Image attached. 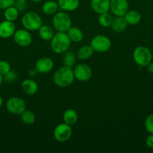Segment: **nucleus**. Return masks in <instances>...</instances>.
I'll use <instances>...</instances> for the list:
<instances>
[{
  "label": "nucleus",
  "mask_w": 153,
  "mask_h": 153,
  "mask_svg": "<svg viewBox=\"0 0 153 153\" xmlns=\"http://www.w3.org/2000/svg\"><path fill=\"white\" fill-rule=\"evenodd\" d=\"M15 31H16V26L14 22L5 19L0 22V37L6 39L13 37Z\"/></svg>",
  "instance_id": "ddd939ff"
},
{
  "label": "nucleus",
  "mask_w": 153,
  "mask_h": 153,
  "mask_svg": "<svg viewBox=\"0 0 153 153\" xmlns=\"http://www.w3.org/2000/svg\"><path fill=\"white\" fill-rule=\"evenodd\" d=\"M69 38L74 43H80L83 39V33L77 27L71 26L67 31Z\"/></svg>",
  "instance_id": "412c9836"
},
{
  "label": "nucleus",
  "mask_w": 153,
  "mask_h": 153,
  "mask_svg": "<svg viewBox=\"0 0 153 153\" xmlns=\"http://www.w3.org/2000/svg\"><path fill=\"white\" fill-rule=\"evenodd\" d=\"M93 53H94V50L92 46L90 45H85L80 48L77 54H76V57L78 59L81 60V61H86L91 58Z\"/></svg>",
  "instance_id": "4be33fe9"
},
{
  "label": "nucleus",
  "mask_w": 153,
  "mask_h": 153,
  "mask_svg": "<svg viewBox=\"0 0 153 153\" xmlns=\"http://www.w3.org/2000/svg\"><path fill=\"white\" fill-rule=\"evenodd\" d=\"M74 79V70L71 67L66 66H63L56 70L52 76V82L59 88H67L73 84Z\"/></svg>",
  "instance_id": "f257e3e1"
},
{
  "label": "nucleus",
  "mask_w": 153,
  "mask_h": 153,
  "mask_svg": "<svg viewBox=\"0 0 153 153\" xmlns=\"http://www.w3.org/2000/svg\"><path fill=\"white\" fill-rule=\"evenodd\" d=\"M16 79H17V75L12 70H10L6 74L3 75V79H4L8 83H14L16 80Z\"/></svg>",
  "instance_id": "c85d7f7f"
},
{
  "label": "nucleus",
  "mask_w": 153,
  "mask_h": 153,
  "mask_svg": "<svg viewBox=\"0 0 153 153\" xmlns=\"http://www.w3.org/2000/svg\"><path fill=\"white\" fill-rule=\"evenodd\" d=\"M126 22L128 25H135L141 21V14L135 10H128L124 16Z\"/></svg>",
  "instance_id": "a211bd4d"
},
{
  "label": "nucleus",
  "mask_w": 153,
  "mask_h": 153,
  "mask_svg": "<svg viewBox=\"0 0 153 153\" xmlns=\"http://www.w3.org/2000/svg\"><path fill=\"white\" fill-rule=\"evenodd\" d=\"M14 40L18 46L21 47H27L32 42V36L29 31L26 28L16 30L13 35Z\"/></svg>",
  "instance_id": "1a4fd4ad"
},
{
  "label": "nucleus",
  "mask_w": 153,
  "mask_h": 153,
  "mask_svg": "<svg viewBox=\"0 0 153 153\" xmlns=\"http://www.w3.org/2000/svg\"><path fill=\"white\" fill-rule=\"evenodd\" d=\"M91 7L95 13H106L110 10V0H91Z\"/></svg>",
  "instance_id": "4468645a"
},
{
  "label": "nucleus",
  "mask_w": 153,
  "mask_h": 153,
  "mask_svg": "<svg viewBox=\"0 0 153 153\" xmlns=\"http://www.w3.org/2000/svg\"><path fill=\"white\" fill-rule=\"evenodd\" d=\"M63 54L64 55L62 58V62L64 66L69 67H72L73 66H74L76 61V55H75L74 52H71V51H66Z\"/></svg>",
  "instance_id": "b1692460"
},
{
  "label": "nucleus",
  "mask_w": 153,
  "mask_h": 153,
  "mask_svg": "<svg viewBox=\"0 0 153 153\" xmlns=\"http://www.w3.org/2000/svg\"><path fill=\"white\" fill-rule=\"evenodd\" d=\"M129 10L128 0H110V10L116 16H124Z\"/></svg>",
  "instance_id": "9b49d317"
},
{
  "label": "nucleus",
  "mask_w": 153,
  "mask_h": 153,
  "mask_svg": "<svg viewBox=\"0 0 153 153\" xmlns=\"http://www.w3.org/2000/svg\"><path fill=\"white\" fill-rule=\"evenodd\" d=\"M71 44L67 32H57L50 40V48L56 54H63L68 50Z\"/></svg>",
  "instance_id": "f03ea898"
},
{
  "label": "nucleus",
  "mask_w": 153,
  "mask_h": 153,
  "mask_svg": "<svg viewBox=\"0 0 153 153\" xmlns=\"http://www.w3.org/2000/svg\"><path fill=\"white\" fill-rule=\"evenodd\" d=\"M112 20H113V18H112V15H111L110 13H108V12L100 13V14H99L98 18V23L100 24L101 26L105 27V28L111 26Z\"/></svg>",
  "instance_id": "bb28decb"
},
{
  "label": "nucleus",
  "mask_w": 153,
  "mask_h": 153,
  "mask_svg": "<svg viewBox=\"0 0 153 153\" xmlns=\"http://www.w3.org/2000/svg\"><path fill=\"white\" fill-rule=\"evenodd\" d=\"M73 70L75 79L79 82H87L92 76L91 67L86 64H77Z\"/></svg>",
  "instance_id": "9d476101"
},
{
  "label": "nucleus",
  "mask_w": 153,
  "mask_h": 153,
  "mask_svg": "<svg viewBox=\"0 0 153 153\" xmlns=\"http://www.w3.org/2000/svg\"><path fill=\"white\" fill-rule=\"evenodd\" d=\"M144 126L149 134H153V114H151L146 118Z\"/></svg>",
  "instance_id": "cd10ccee"
},
{
  "label": "nucleus",
  "mask_w": 153,
  "mask_h": 153,
  "mask_svg": "<svg viewBox=\"0 0 153 153\" xmlns=\"http://www.w3.org/2000/svg\"><path fill=\"white\" fill-rule=\"evenodd\" d=\"M35 69L38 73H47L52 71L54 67V62L50 58L44 57L38 60L35 63Z\"/></svg>",
  "instance_id": "f8f14e48"
},
{
  "label": "nucleus",
  "mask_w": 153,
  "mask_h": 153,
  "mask_svg": "<svg viewBox=\"0 0 153 153\" xmlns=\"http://www.w3.org/2000/svg\"><path fill=\"white\" fill-rule=\"evenodd\" d=\"M58 9V2L55 1L54 0H48L45 1L42 5V11L44 14L50 16L54 15Z\"/></svg>",
  "instance_id": "6ab92c4d"
},
{
  "label": "nucleus",
  "mask_w": 153,
  "mask_h": 153,
  "mask_svg": "<svg viewBox=\"0 0 153 153\" xmlns=\"http://www.w3.org/2000/svg\"><path fill=\"white\" fill-rule=\"evenodd\" d=\"M38 34L40 38L45 41H50L55 34L53 29L50 26L46 25H42L40 26V28L38 29Z\"/></svg>",
  "instance_id": "5701e85b"
},
{
  "label": "nucleus",
  "mask_w": 153,
  "mask_h": 153,
  "mask_svg": "<svg viewBox=\"0 0 153 153\" xmlns=\"http://www.w3.org/2000/svg\"><path fill=\"white\" fill-rule=\"evenodd\" d=\"M147 70H148V72L149 73H151V74H153V61H152L151 62L148 64V65L147 66Z\"/></svg>",
  "instance_id": "f704fd0d"
},
{
  "label": "nucleus",
  "mask_w": 153,
  "mask_h": 153,
  "mask_svg": "<svg viewBox=\"0 0 153 153\" xmlns=\"http://www.w3.org/2000/svg\"><path fill=\"white\" fill-rule=\"evenodd\" d=\"M133 59L139 67H146L152 61V53L146 46H137L133 52Z\"/></svg>",
  "instance_id": "39448f33"
},
{
  "label": "nucleus",
  "mask_w": 153,
  "mask_h": 153,
  "mask_svg": "<svg viewBox=\"0 0 153 153\" xmlns=\"http://www.w3.org/2000/svg\"><path fill=\"white\" fill-rule=\"evenodd\" d=\"M72 135L71 126L63 123L58 124L54 128L53 137L56 141L59 143H64L68 141Z\"/></svg>",
  "instance_id": "0eeeda50"
},
{
  "label": "nucleus",
  "mask_w": 153,
  "mask_h": 153,
  "mask_svg": "<svg viewBox=\"0 0 153 153\" xmlns=\"http://www.w3.org/2000/svg\"><path fill=\"white\" fill-rule=\"evenodd\" d=\"M14 0H0V9L4 10L10 6L14 5Z\"/></svg>",
  "instance_id": "2f4dec72"
},
{
  "label": "nucleus",
  "mask_w": 153,
  "mask_h": 153,
  "mask_svg": "<svg viewBox=\"0 0 153 153\" xmlns=\"http://www.w3.org/2000/svg\"><path fill=\"white\" fill-rule=\"evenodd\" d=\"M58 7L64 11H74L80 5V0H58Z\"/></svg>",
  "instance_id": "dca6fc26"
},
{
  "label": "nucleus",
  "mask_w": 153,
  "mask_h": 153,
  "mask_svg": "<svg viewBox=\"0 0 153 153\" xmlns=\"http://www.w3.org/2000/svg\"><path fill=\"white\" fill-rule=\"evenodd\" d=\"M146 144L148 148L153 149V134H150L146 139Z\"/></svg>",
  "instance_id": "473e14b6"
},
{
  "label": "nucleus",
  "mask_w": 153,
  "mask_h": 153,
  "mask_svg": "<svg viewBox=\"0 0 153 153\" xmlns=\"http://www.w3.org/2000/svg\"><path fill=\"white\" fill-rule=\"evenodd\" d=\"M90 46L94 52L98 53H105L111 49L112 42L111 40L106 35L99 34L93 37L90 42Z\"/></svg>",
  "instance_id": "423d86ee"
},
{
  "label": "nucleus",
  "mask_w": 153,
  "mask_h": 153,
  "mask_svg": "<svg viewBox=\"0 0 153 153\" xmlns=\"http://www.w3.org/2000/svg\"><path fill=\"white\" fill-rule=\"evenodd\" d=\"M21 22L26 29L28 31H37L42 25V18L36 12L28 11L22 15Z\"/></svg>",
  "instance_id": "20e7f679"
},
{
  "label": "nucleus",
  "mask_w": 153,
  "mask_h": 153,
  "mask_svg": "<svg viewBox=\"0 0 153 153\" xmlns=\"http://www.w3.org/2000/svg\"><path fill=\"white\" fill-rule=\"evenodd\" d=\"M10 70V65L8 61H0V74L3 75L6 74Z\"/></svg>",
  "instance_id": "c756f323"
},
{
  "label": "nucleus",
  "mask_w": 153,
  "mask_h": 153,
  "mask_svg": "<svg viewBox=\"0 0 153 153\" xmlns=\"http://www.w3.org/2000/svg\"><path fill=\"white\" fill-rule=\"evenodd\" d=\"M31 1H32V2H35V3H38V2H40L41 1H43V0H30Z\"/></svg>",
  "instance_id": "4c0bfd02"
},
{
  "label": "nucleus",
  "mask_w": 153,
  "mask_h": 153,
  "mask_svg": "<svg viewBox=\"0 0 153 153\" xmlns=\"http://www.w3.org/2000/svg\"><path fill=\"white\" fill-rule=\"evenodd\" d=\"M20 115L22 121L26 125H32L35 122L36 116L34 112L32 111L26 109Z\"/></svg>",
  "instance_id": "a878e982"
},
{
  "label": "nucleus",
  "mask_w": 153,
  "mask_h": 153,
  "mask_svg": "<svg viewBox=\"0 0 153 153\" xmlns=\"http://www.w3.org/2000/svg\"><path fill=\"white\" fill-rule=\"evenodd\" d=\"M38 73V72L37 71V70L35 69V67H34V68L30 69V70H28V74L30 77H34V76H37Z\"/></svg>",
  "instance_id": "72a5a7b5"
},
{
  "label": "nucleus",
  "mask_w": 153,
  "mask_h": 153,
  "mask_svg": "<svg viewBox=\"0 0 153 153\" xmlns=\"http://www.w3.org/2000/svg\"><path fill=\"white\" fill-rule=\"evenodd\" d=\"M19 13V10H18L14 6L12 5L7 7L6 9H4V16L6 20L14 22V21H15L18 18Z\"/></svg>",
  "instance_id": "393cba45"
},
{
  "label": "nucleus",
  "mask_w": 153,
  "mask_h": 153,
  "mask_svg": "<svg viewBox=\"0 0 153 153\" xmlns=\"http://www.w3.org/2000/svg\"><path fill=\"white\" fill-rule=\"evenodd\" d=\"M2 81H3V76L2 74H0V85H1L2 83Z\"/></svg>",
  "instance_id": "e433bc0d"
},
{
  "label": "nucleus",
  "mask_w": 153,
  "mask_h": 153,
  "mask_svg": "<svg viewBox=\"0 0 153 153\" xmlns=\"http://www.w3.org/2000/svg\"><path fill=\"white\" fill-rule=\"evenodd\" d=\"M128 22H126L124 16H116L112 20L111 24V28L113 31L116 33H121L127 28Z\"/></svg>",
  "instance_id": "f3484780"
},
{
  "label": "nucleus",
  "mask_w": 153,
  "mask_h": 153,
  "mask_svg": "<svg viewBox=\"0 0 153 153\" xmlns=\"http://www.w3.org/2000/svg\"><path fill=\"white\" fill-rule=\"evenodd\" d=\"M62 119L64 123H65L68 124L70 126H74L77 122L78 114L74 109H67L63 113Z\"/></svg>",
  "instance_id": "aec40b11"
},
{
  "label": "nucleus",
  "mask_w": 153,
  "mask_h": 153,
  "mask_svg": "<svg viewBox=\"0 0 153 153\" xmlns=\"http://www.w3.org/2000/svg\"><path fill=\"white\" fill-rule=\"evenodd\" d=\"M3 105V99L2 98V97H0V108Z\"/></svg>",
  "instance_id": "c9c22d12"
},
{
  "label": "nucleus",
  "mask_w": 153,
  "mask_h": 153,
  "mask_svg": "<svg viewBox=\"0 0 153 153\" xmlns=\"http://www.w3.org/2000/svg\"><path fill=\"white\" fill-rule=\"evenodd\" d=\"M22 90L27 95H34L38 91V85L34 80L31 79H26L22 81L21 84Z\"/></svg>",
  "instance_id": "2eb2a0df"
},
{
  "label": "nucleus",
  "mask_w": 153,
  "mask_h": 153,
  "mask_svg": "<svg viewBox=\"0 0 153 153\" xmlns=\"http://www.w3.org/2000/svg\"><path fill=\"white\" fill-rule=\"evenodd\" d=\"M6 109L12 114L20 115L26 109V104L20 97H13L8 100L6 102Z\"/></svg>",
  "instance_id": "6e6552de"
},
{
  "label": "nucleus",
  "mask_w": 153,
  "mask_h": 153,
  "mask_svg": "<svg viewBox=\"0 0 153 153\" xmlns=\"http://www.w3.org/2000/svg\"><path fill=\"white\" fill-rule=\"evenodd\" d=\"M52 26L58 32H67L72 26L70 16L65 11L56 12L52 16Z\"/></svg>",
  "instance_id": "7ed1b4c3"
},
{
  "label": "nucleus",
  "mask_w": 153,
  "mask_h": 153,
  "mask_svg": "<svg viewBox=\"0 0 153 153\" xmlns=\"http://www.w3.org/2000/svg\"><path fill=\"white\" fill-rule=\"evenodd\" d=\"M27 0H14V6L19 10V12L23 11L26 7Z\"/></svg>",
  "instance_id": "7c9ffc66"
}]
</instances>
